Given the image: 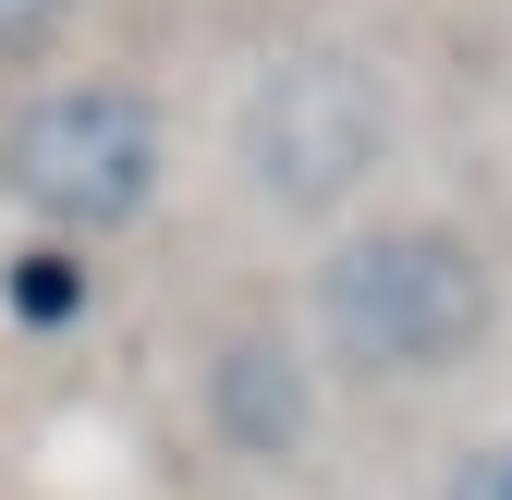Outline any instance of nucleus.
Masks as SVG:
<instances>
[{"label": "nucleus", "instance_id": "obj_1", "mask_svg": "<svg viewBox=\"0 0 512 500\" xmlns=\"http://www.w3.org/2000/svg\"><path fill=\"white\" fill-rule=\"evenodd\" d=\"M500 342V257L464 220H354L305 269V354L378 391L464 379Z\"/></svg>", "mask_w": 512, "mask_h": 500}, {"label": "nucleus", "instance_id": "obj_2", "mask_svg": "<svg viewBox=\"0 0 512 500\" xmlns=\"http://www.w3.org/2000/svg\"><path fill=\"white\" fill-rule=\"evenodd\" d=\"M171 196V98L147 74H37L0 98V208L49 244H122Z\"/></svg>", "mask_w": 512, "mask_h": 500}, {"label": "nucleus", "instance_id": "obj_3", "mask_svg": "<svg viewBox=\"0 0 512 500\" xmlns=\"http://www.w3.org/2000/svg\"><path fill=\"white\" fill-rule=\"evenodd\" d=\"M403 147V98L354 37H293L232 98V171L281 220H354V196Z\"/></svg>", "mask_w": 512, "mask_h": 500}, {"label": "nucleus", "instance_id": "obj_4", "mask_svg": "<svg viewBox=\"0 0 512 500\" xmlns=\"http://www.w3.org/2000/svg\"><path fill=\"white\" fill-rule=\"evenodd\" d=\"M317 415H330V366L305 354L293 318H220L208 354H196V427H208V452L220 464H256V476H281L317 452Z\"/></svg>", "mask_w": 512, "mask_h": 500}, {"label": "nucleus", "instance_id": "obj_5", "mask_svg": "<svg viewBox=\"0 0 512 500\" xmlns=\"http://www.w3.org/2000/svg\"><path fill=\"white\" fill-rule=\"evenodd\" d=\"M86 0H0V61H49L61 37H74Z\"/></svg>", "mask_w": 512, "mask_h": 500}, {"label": "nucleus", "instance_id": "obj_6", "mask_svg": "<svg viewBox=\"0 0 512 500\" xmlns=\"http://www.w3.org/2000/svg\"><path fill=\"white\" fill-rule=\"evenodd\" d=\"M427 500H512V440H476V452H452V476H439Z\"/></svg>", "mask_w": 512, "mask_h": 500}]
</instances>
